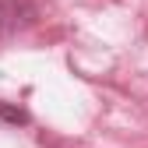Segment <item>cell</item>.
Listing matches in <instances>:
<instances>
[{
    "mask_svg": "<svg viewBox=\"0 0 148 148\" xmlns=\"http://www.w3.org/2000/svg\"><path fill=\"white\" fill-rule=\"evenodd\" d=\"M0 116H4L7 123H28V113H25V109H14L7 102H0Z\"/></svg>",
    "mask_w": 148,
    "mask_h": 148,
    "instance_id": "cell-2",
    "label": "cell"
},
{
    "mask_svg": "<svg viewBox=\"0 0 148 148\" xmlns=\"http://www.w3.org/2000/svg\"><path fill=\"white\" fill-rule=\"evenodd\" d=\"M25 14H28L25 0H0V39L21 28L25 25Z\"/></svg>",
    "mask_w": 148,
    "mask_h": 148,
    "instance_id": "cell-1",
    "label": "cell"
}]
</instances>
